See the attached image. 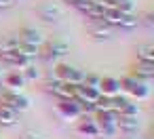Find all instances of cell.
<instances>
[{"label":"cell","mask_w":154,"mask_h":139,"mask_svg":"<svg viewBox=\"0 0 154 139\" xmlns=\"http://www.w3.org/2000/svg\"><path fill=\"white\" fill-rule=\"evenodd\" d=\"M63 15H66V11L57 0H47V2H42L38 7V17L45 23H59L63 19Z\"/></svg>","instance_id":"obj_6"},{"label":"cell","mask_w":154,"mask_h":139,"mask_svg":"<svg viewBox=\"0 0 154 139\" xmlns=\"http://www.w3.org/2000/svg\"><path fill=\"white\" fill-rule=\"evenodd\" d=\"M89 36H91L93 42H108L114 36V28H110L103 21H93L91 28H89Z\"/></svg>","instance_id":"obj_9"},{"label":"cell","mask_w":154,"mask_h":139,"mask_svg":"<svg viewBox=\"0 0 154 139\" xmlns=\"http://www.w3.org/2000/svg\"><path fill=\"white\" fill-rule=\"evenodd\" d=\"M135 57L137 61H143V63H154V44L152 42H141L135 47Z\"/></svg>","instance_id":"obj_15"},{"label":"cell","mask_w":154,"mask_h":139,"mask_svg":"<svg viewBox=\"0 0 154 139\" xmlns=\"http://www.w3.org/2000/svg\"><path fill=\"white\" fill-rule=\"evenodd\" d=\"M99 82H101V74H97V72H85V80H82V84L99 89Z\"/></svg>","instance_id":"obj_19"},{"label":"cell","mask_w":154,"mask_h":139,"mask_svg":"<svg viewBox=\"0 0 154 139\" xmlns=\"http://www.w3.org/2000/svg\"><path fill=\"white\" fill-rule=\"evenodd\" d=\"M21 74H23V78H26V82H28V84H30V82H38V80H42V76H45V72H42L40 63H36V61L28 63V65L21 70Z\"/></svg>","instance_id":"obj_16"},{"label":"cell","mask_w":154,"mask_h":139,"mask_svg":"<svg viewBox=\"0 0 154 139\" xmlns=\"http://www.w3.org/2000/svg\"><path fill=\"white\" fill-rule=\"evenodd\" d=\"M141 23V17L137 15V13H122V17H120V21H118V30H125V32H131V30H135L137 26Z\"/></svg>","instance_id":"obj_17"},{"label":"cell","mask_w":154,"mask_h":139,"mask_svg":"<svg viewBox=\"0 0 154 139\" xmlns=\"http://www.w3.org/2000/svg\"><path fill=\"white\" fill-rule=\"evenodd\" d=\"M21 139H49V137H47V133H42L38 128H26L21 133Z\"/></svg>","instance_id":"obj_21"},{"label":"cell","mask_w":154,"mask_h":139,"mask_svg":"<svg viewBox=\"0 0 154 139\" xmlns=\"http://www.w3.org/2000/svg\"><path fill=\"white\" fill-rule=\"evenodd\" d=\"M19 122V114L7 105H0V126L2 128H11Z\"/></svg>","instance_id":"obj_14"},{"label":"cell","mask_w":154,"mask_h":139,"mask_svg":"<svg viewBox=\"0 0 154 139\" xmlns=\"http://www.w3.org/2000/svg\"><path fill=\"white\" fill-rule=\"evenodd\" d=\"M61 2H66V5H70V7H74L76 2H82V0H61Z\"/></svg>","instance_id":"obj_25"},{"label":"cell","mask_w":154,"mask_h":139,"mask_svg":"<svg viewBox=\"0 0 154 139\" xmlns=\"http://www.w3.org/2000/svg\"><path fill=\"white\" fill-rule=\"evenodd\" d=\"M55 112L61 120L66 122H76L82 112H80V103L76 99H57V105H55Z\"/></svg>","instance_id":"obj_5"},{"label":"cell","mask_w":154,"mask_h":139,"mask_svg":"<svg viewBox=\"0 0 154 139\" xmlns=\"http://www.w3.org/2000/svg\"><path fill=\"white\" fill-rule=\"evenodd\" d=\"M143 23L152 28V26H154V15H152V13H146V15H143Z\"/></svg>","instance_id":"obj_24"},{"label":"cell","mask_w":154,"mask_h":139,"mask_svg":"<svg viewBox=\"0 0 154 139\" xmlns=\"http://www.w3.org/2000/svg\"><path fill=\"white\" fill-rule=\"evenodd\" d=\"M118 139H143L141 133H131V135H118Z\"/></svg>","instance_id":"obj_23"},{"label":"cell","mask_w":154,"mask_h":139,"mask_svg":"<svg viewBox=\"0 0 154 139\" xmlns=\"http://www.w3.org/2000/svg\"><path fill=\"white\" fill-rule=\"evenodd\" d=\"M95 120L99 126L106 124H116L118 122V112L116 110H103V112H95Z\"/></svg>","instance_id":"obj_18"},{"label":"cell","mask_w":154,"mask_h":139,"mask_svg":"<svg viewBox=\"0 0 154 139\" xmlns=\"http://www.w3.org/2000/svg\"><path fill=\"white\" fill-rule=\"evenodd\" d=\"M118 80H120V93L127 95L129 99L141 103V101H148V99L152 97V86H150V82L137 80V78H133L131 74L122 76V78H118Z\"/></svg>","instance_id":"obj_1"},{"label":"cell","mask_w":154,"mask_h":139,"mask_svg":"<svg viewBox=\"0 0 154 139\" xmlns=\"http://www.w3.org/2000/svg\"><path fill=\"white\" fill-rule=\"evenodd\" d=\"M28 86L21 70H13V72H5L2 74V89L7 91H15V93H23Z\"/></svg>","instance_id":"obj_7"},{"label":"cell","mask_w":154,"mask_h":139,"mask_svg":"<svg viewBox=\"0 0 154 139\" xmlns=\"http://www.w3.org/2000/svg\"><path fill=\"white\" fill-rule=\"evenodd\" d=\"M49 74H51L53 78H57V80L70 82V84H82V80H85V70H80L78 65H72V63H68V61L55 63Z\"/></svg>","instance_id":"obj_3"},{"label":"cell","mask_w":154,"mask_h":139,"mask_svg":"<svg viewBox=\"0 0 154 139\" xmlns=\"http://www.w3.org/2000/svg\"><path fill=\"white\" fill-rule=\"evenodd\" d=\"M114 103H112V97H99L97 101H95V112H103V110H114L112 107Z\"/></svg>","instance_id":"obj_20"},{"label":"cell","mask_w":154,"mask_h":139,"mask_svg":"<svg viewBox=\"0 0 154 139\" xmlns=\"http://www.w3.org/2000/svg\"><path fill=\"white\" fill-rule=\"evenodd\" d=\"M17 2L15 0H0V11H9V9H13Z\"/></svg>","instance_id":"obj_22"},{"label":"cell","mask_w":154,"mask_h":139,"mask_svg":"<svg viewBox=\"0 0 154 139\" xmlns=\"http://www.w3.org/2000/svg\"><path fill=\"white\" fill-rule=\"evenodd\" d=\"M15 2H21V0H15Z\"/></svg>","instance_id":"obj_26"},{"label":"cell","mask_w":154,"mask_h":139,"mask_svg":"<svg viewBox=\"0 0 154 139\" xmlns=\"http://www.w3.org/2000/svg\"><path fill=\"white\" fill-rule=\"evenodd\" d=\"M133 78L137 80H143V82H152L154 80V63H143V61H137L131 72H129Z\"/></svg>","instance_id":"obj_12"},{"label":"cell","mask_w":154,"mask_h":139,"mask_svg":"<svg viewBox=\"0 0 154 139\" xmlns=\"http://www.w3.org/2000/svg\"><path fill=\"white\" fill-rule=\"evenodd\" d=\"M19 40L21 42H26V44H34V47H42L45 44V34L36 28V26H23L21 30H19Z\"/></svg>","instance_id":"obj_10"},{"label":"cell","mask_w":154,"mask_h":139,"mask_svg":"<svg viewBox=\"0 0 154 139\" xmlns=\"http://www.w3.org/2000/svg\"><path fill=\"white\" fill-rule=\"evenodd\" d=\"M0 105H7L11 110H15L19 116L23 112H28L32 107V97L23 91V93H15V91H7L2 89L0 91Z\"/></svg>","instance_id":"obj_4"},{"label":"cell","mask_w":154,"mask_h":139,"mask_svg":"<svg viewBox=\"0 0 154 139\" xmlns=\"http://www.w3.org/2000/svg\"><path fill=\"white\" fill-rule=\"evenodd\" d=\"M2 74H5V72H0V76H2Z\"/></svg>","instance_id":"obj_27"},{"label":"cell","mask_w":154,"mask_h":139,"mask_svg":"<svg viewBox=\"0 0 154 139\" xmlns=\"http://www.w3.org/2000/svg\"><path fill=\"white\" fill-rule=\"evenodd\" d=\"M76 131L82 137H89V139H97L99 137V124H97L95 116H80L76 120Z\"/></svg>","instance_id":"obj_8"},{"label":"cell","mask_w":154,"mask_h":139,"mask_svg":"<svg viewBox=\"0 0 154 139\" xmlns=\"http://www.w3.org/2000/svg\"><path fill=\"white\" fill-rule=\"evenodd\" d=\"M118 133L120 135H131V133H141V120L139 116H118Z\"/></svg>","instance_id":"obj_11"},{"label":"cell","mask_w":154,"mask_h":139,"mask_svg":"<svg viewBox=\"0 0 154 139\" xmlns=\"http://www.w3.org/2000/svg\"><path fill=\"white\" fill-rule=\"evenodd\" d=\"M99 93L103 97H116V95H120V80L116 76H101Z\"/></svg>","instance_id":"obj_13"},{"label":"cell","mask_w":154,"mask_h":139,"mask_svg":"<svg viewBox=\"0 0 154 139\" xmlns=\"http://www.w3.org/2000/svg\"><path fill=\"white\" fill-rule=\"evenodd\" d=\"M68 53H70V44H68L66 40H61V38H55V40H45V44L40 47L38 57H40L45 63L55 65V63L63 61V59L68 57Z\"/></svg>","instance_id":"obj_2"}]
</instances>
